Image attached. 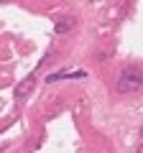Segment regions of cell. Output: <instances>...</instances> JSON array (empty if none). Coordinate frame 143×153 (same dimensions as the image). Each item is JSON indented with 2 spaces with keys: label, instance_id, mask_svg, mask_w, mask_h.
<instances>
[{
  "label": "cell",
  "instance_id": "1",
  "mask_svg": "<svg viewBox=\"0 0 143 153\" xmlns=\"http://www.w3.org/2000/svg\"><path fill=\"white\" fill-rule=\"evenodd\" d=\"M141 87H143V71L136 69V66H128V69H123L120 76H118L115 92L118 94H130V92H138Z\"/></svg>",
  "mask_w": 143,
  "mask_h": 153
},
{
  "label": "cell",
  "instance_id": "2",
  "mask_svg": "<svg viewBox=\"0 0 143 153\" xmlns=\"http://www.w3.org/2000/svg\"><path fill=\"white\" fill-rule=\"evenodd\" d=\"M74 23H77V18H74V16H61V18H56V23H54V31L61 36V33L72 31V28H74Z\"/></svg>",
  "mask_w": 143,
  "mask_h": 153
},
{
  "label": "cell",
  "instance_id": "3",
  "mask_svg": "<svg viewBox=\"0 0 143 153\" xmlns=\"http://www.w3.org/2000/svg\"><path fill=\"white\" fill-rule=\"evenodd\" d=\"M31 87H33V76H28L23 84H18V87H16V97H23V94H26Z\"/></svg>",
  "mask_w": 143,
  "mask_h": 153
},
{
  "label": "cell",
  "instance_id": "4",
  "mask_svg": "<svg viewBox=\"0 0 143 153\" xmlns=\"http://www.w3.org/2000/svg\"><path fill=\"white\" fill-rule=\"evenodd\" d=\"M138 153H143V146H141V148H138Z\"/></svg>",
  "mask_w": 143,
  "mask_h": 153
},
{
  "label": "cell",
  "instance_id": "5",
  "mask_svg": "<svg viewBox=\"0 0 143 153\" xmlns=\"http://www.w3.org/2000/svg\"><path fill=\"white\" fill-rule=\"evenodd\" d=\"M141 140H143V128H141Z\"/></svg>",
  "mask_w": 143,
  "mask_h": 153
}]
</instances>
